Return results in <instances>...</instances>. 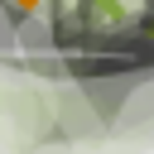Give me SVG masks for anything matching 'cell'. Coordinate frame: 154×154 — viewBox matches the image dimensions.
Listing matches in <instances>:
<instances>
[{
	"label": "cell",
	"mask_w": 154,
	"mask_h": 154,
	"mask_svg": "<svg viewBox=\"0 0 154 154\" xmlns=\"http://www.w3.org/2000/svg\"><path fill=\"white\" fill-rule=\"evenodd\" d=\"M19 5H34V0H19Z\"/></svg>",
	"instance_id": "6da1fadb"
}]
</instances>
